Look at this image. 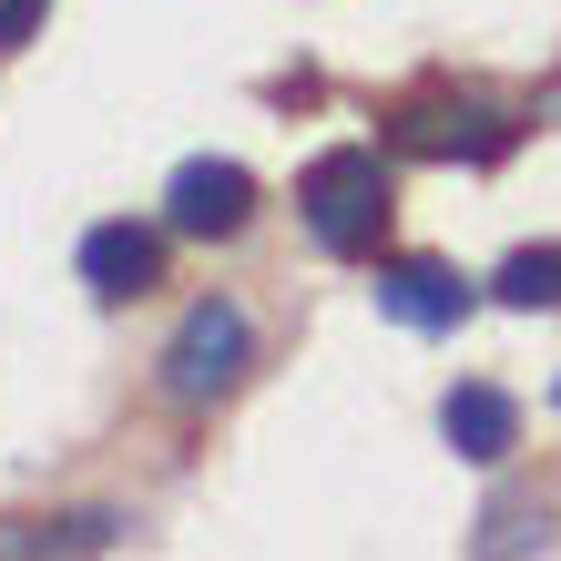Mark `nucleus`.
Wrapping results in <instances>:
<instances>
[{
    "instance_id": "obj_4",
    "label": "nucleus",
    "mask_w": 561,
    "mask_h": 561,
    "mask_svg": "<svg viewBox=\"0 0 561 561\" xmlns=\"http://www.w3.org/2000/svg\"><path fill=\"white\" fill-rule=\"evenodd\" d=\"M245 215H255V174L225 163V153H194L184 174L163 184V225H174V236H245Z\"/></svg>"
},
{
    "instance_id": "obj_7",
    "label": "nucleus",
    "mask_w": 561,
    "mask_h": 561,
    "mask_svg": "<svg viewBox=\"0 0 561 561\" xmlns=\"http://www.w3.org/2000/svg\"><path fill=\"white\" fill-rule=\"evenodd\" d=\"M439 439L459 449V459H480V470H490V459H511V439H520V409L501 399V388H449V399H439Z\"/></svg>"
},
{
    "instance_id": "obj_1",
    "label": "nucleus",
    "mask_w": 561,
    "mask_h": 561,
    "mask_svg": "<svg viewBox=\"0 0 561 561\" xmlns=\"http://www.w3.org/2000/svg\"><path fill=\"white\" fill-rule=\"evenodd\" d=\"M388 205H399V184H388V163L368 144H337L296 174V215H307V236L327 255H368L388 236Z\"/></svg>"
},
{
    "instance_id": "obj_9",
    "label": "nucleus",
    "mask_w": 561,
    "mask_h": 561,
    "mask_svg": "<svg viewBox=\"0 0 561 561\" xmlns=\"http://www.w3.org/2000/svg\"><path fill=\"white\" fill-rule=\"evenodd\" d=\"M42 11H51V0H0V51H21L31 31H42Z\"/></svg>"
},
{
    "instance_id": "obj_10",
    "label": "nucleus",
    "mask_w": 561,
    "mask_h": 561,
    "mask_svg": "<svg viewBox=\"0 0 561 561\" xmlns=\"http://www.w3.org/2000/svg\"><path fill=\"white\" fill-rule=\"evenodd\" d=\"M551 399H561V388H551Z\"/></svg>"
},
{
    "instance_id": "obj_6",
    "label": "nucleus",
    "mask_w": 561,
    "mask_h": 561,
    "mask_svg": "<svg viewBox=\"0 0 561 561\" xmlns=\"http://www.w3.org/2000/svg\"><path fill=\"white\" fill-rule=\"evenodd\" d=\"M82 286L103 296V307L163 286V236H153V225H92V236H82Z\"/></svg>"
},
{
    "instance_id": "obj_5",
    "label": "nucleus",
    "mask_w": 561,
    "mask_h": 561,
    "mask_svg": "<svg viewBox=\"0 0 561 561\" xmlns=\"http://www.w3.org/2000/svg\"><path fill=\"white\" fill-rule=\"evenodd\" d=\"M378 317H399V327H419V337H439V327L470 317V276L439 266V255H388V266H378Z\"/></svg>"
},
{
    "instance_id": "obj_3",
    "label": "nucleus",
    "mask_w": 561,
    "mask_h": 561,
    "mask_svg": "<svg viewBox=\"0 0 561 561\" xmlns=\"http://www.w3.org/2000/svg\"><path fill=\"white\" fill-rule=\"evenodd\" d=\"M388 144H399V153H428V163H501V153H511V113L428 92V103L399 113V134H388Z\"/></svg>"
},
{
    "instance_id": "obj_2",
    "label": "nucleus",
    "mask_w": 561,
    "mask_h": 561,
    "mask_svg": "<svg viewBox=\"0 0 561 561\" xmlns=\"http://www.w3.org/2000/svg\"><path fill=\"white\" fill-rule=\"evenodd\" d=\"M245 347H255V327H245L236 296H205V307H184L174 347H163V399H174V409H215L225 388L245 378Z\"/></svg>"
},
{
    "instance_id": "obj_8",
    "label": "nucleus",
    "mask_w": 561,
    "mask_h": 561,
    "mask_svg": "<svg viewBox=\"0 0 561 561\" xmlns=\"http://www.w3.org/2000/svg\"><path fill=\"white\" fill-rule=\"evenodd\" d=\"M490 296H501V307H561V245H531V255H511L501 276H490Z\"/></svg>"
}]
</instances>
